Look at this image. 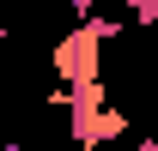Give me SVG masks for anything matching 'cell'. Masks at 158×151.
<instances>
[{
  "label": "cell",
  "mask_w": 158,
  "mask_h": 151,
  "mask_svg": "<svg viewBox=\"0 0 158 151\" xmlns=\"http://www.w3.org/2000/svg\"><path fill=\"white\" fill-rule=\"evenodd\" d=\"M55 73H61V85H79V79L103 73V30H98V18H85L79 30H67L55 42Z\"/></svg>",
  "instance_id": "1"
},
{
  "label": "cell",
  "mask_w": 158,
  "mask_h": 151,
  "mask_svg": "<svg viewBox=\"0 0 158 151\" xmlns=\"http://www.w3.org/2000/svg\"><path fill=\"white\" fill-rule=\"evenodd\" d=\"M6 30H12V24H6V18H0V37H6Z\"/></svg>",
  "instance_id": "6"
},
{
  "label": "cell",
  "mask_w": 158,
  "mask_h": 151,
  "mask_svg": "<svg viewBox=\"0 0 158 151\" xmlns=\"http://www.w3.org/2000/svg\"><path fill=\"white\" fill-rule=\"evenodd\" d=\"M128 133V115L116 109V103H98V109H73L67 115V139H73L79 151H98L103 139H122Z\"/></svg>",
  "instance_id": "2"
},
{
  "label": "cell",
  "mask_w": 158,
  "mask_h": 151,
  "mask_svg": "<svg viewBox=\"0 0 158 151\" xmlns=\"http://www.w3.org/2000/svg\"><path fill=\"white\" fill-rule=\"evenodd\" d=\"M128 12H134V24H158V0H128Z\"/></svg>",
  "instance_id": "3"
},
{
  "label": "cell",
  "mask_w": 158,
  "mask_h": 151,
  "mask_svg": "<svg viewBox=\"0 0 158 151\" xmlns=\"http://www.w3.org/2000/svg\"><path fill=\"white\" fill-rule=\"evenodd\" d=\"M91 6H98V0H73V18H91Z\"/></svg>",
  "instance_id": "4"
},
{
  "label": "cell",
  "mask_w": 158,
  "mask_h": 151,
  "mask_svg": "<svg viewBox=\"0 0 158 151\" xmlns=\"http://www.w3.org/2000/svg\"><path fill=\"white\" fill-rule=\"evenodd\" d=\"M140 151H158V133H140Z\"/></svg>",
  "instance_id": "5"
},
{
  "label": "cell",
  "mask_w": 158,
  "mask_h": 151,
  "mask_svg": "<svg viewBox=\"0 0 158 151\" xmlns=\"http://www.w3.org/2000/svg\"><path fill=\"white\" fill-rule=\"evenodd\" d=\"M6 151H24V145H6Z\"/></svg>",
  "instance_id": "7"
}]
</instances>
